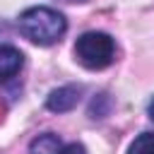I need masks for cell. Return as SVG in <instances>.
Here are the masks:
<instances>
[{
  "instance_id": "obj_1",
  "label": "cell",
  "mask_w": 154,
  "mask_h": 154,
  "mask_svg": "<svg viewBox=\"0 0 154 154\" xmlns=\"http://www.w3.org/2000/svg\"><path fill=\"white\" fill-rule=\"evenodd\" d=\"M19 31L31 43L53 46V43H58L65 36L67 19L58 10H53V7L36 5V7H29V10H24L19 14Z\"/></svg>"
},
{
  "instance_id": "obj_2",
  "label": "cell",
  "mask_w": 154,
  "mask_h": 154,
  "mask_svg": "<svg viewBox=\"0 0 154 154\" xmlns=\"http://www.w3.org/2000/svg\"><path fill=\"white\" fill-rule=\"evenodd\" d=\"M75 58L87 70H103L116 58V41L103 31H87L75 43Z\"/></svg>"
},
{
  "instance_id": "obj_3",
  "label": "cell",
  "mask_w": 154,
  "mask_h": 154,
  "mask_svg": "<svg viewBox=\"0 0 154 154\" xmlns=\"http://www.w3.org/2000/svg\"><path fill=\"white\" fill-rule=\"evenodd\" d=\"M79 94L82 89L75 87V84H65V87H58L48 94L46 99V108L53 111V113H65V111H72L77 103H79Z\"/></svg>"
},
{
  "instance_id": "obj_4",
  "label": "cell",
  "mask_w": 154,
  "mask_h": 154,
  "mask_svg": "<svg viewBox=\"0 0 154 154\" xmlns=\"http://www.w3.org/2000/svg\"><path fill=\"white\" fill-rule=\"evenodd\" d=\"M24 65V55L14 46H0V82L12 79Z\"/></svg>"
},
{
  "instance_id": "obj_5",
  "label": "cell",
  "mask_w": 154,
  "mask_h": 154,
  "mask_svg": "<svg viewBox=\"0 0 154 154\" xmlns=\"http://www.w3.org/2000/svg\"><path fill=\"white\" fill-rule=\"evenodd\" d=\"M63 147H65V144L60 142L58 135H53V132H43V135H38L36 140H31V144H29V154H60Z\"/></svg>"
},
{
  "instance_id": "obj_6",
  "label": "cell",
  "mask_w": 154,
  "mask_h": 154,
  "mask_svg": "<svg viewBox=\"0 0 154 154\" xmlns=\"http://www.w3.org/2000/svg\"><path fill=\"white\" fill-rule=\"evenodd\" d=\"M128 154H154V132H142L132 140Z\"/></svg>"
},
{
  "instance_id": "obj_7",
  "label": "cell",
  "mask_w": 154,
  "mask_h": 154,
  "mask_svg": "<svg viewBox=\"0 0 154 154\" xmlns=\"http://www.w3.org/2000/svg\"><path fill=\"white\" fill-rule=\"evenodd\" d=\"M60 154H87V149L79 144V142H70V144H65L63 147V152Z\"/></svg>"
},
{
  "instance_id": "obj_8",
  "label": "cell",
  "mask_w": 154,
  "mask_h": 154,
  "mask_svg": "<svg viewBox=\"0 0 154 154\" xmlns=\"http://www.w3.org/2000/svg\"><path fill=\"white\" fill-rule=\"evenodd\" d=\"M147 111H149V118H152V120H154V99H152V101H149V108H147Z\"/></svg>"
},
{
  "instance_id": "obj_9",
  "label": "cell",
  "mask_w": 154,
  "mask_h": 154,
  "mask_svg": "<svg viewBox=\"0 0 154 154\" xmlns=\"http://www.w3.org/2000/svg\"><path fill=\"white\" fill-rule=\"evenodd\" d=\"M65 2H84V0H65Z\"/></svg>"
}]
</instances>
